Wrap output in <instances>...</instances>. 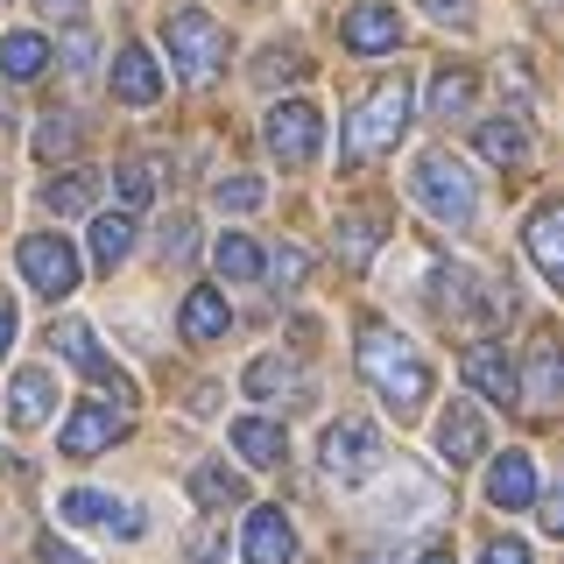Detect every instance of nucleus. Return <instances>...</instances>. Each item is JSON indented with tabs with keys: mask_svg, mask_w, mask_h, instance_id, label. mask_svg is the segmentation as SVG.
Wrapping results in <instances>:
<instances>
[{
	"mask_svg": "<svg viewBox=\"0 0 564 564\" xmlns=\"http://www.w3.org/2000/svg\"><path fill=\"white\" fill-rule=\"evenodd\" d=\"M14 269L29 275V290H43L50 304H57V296H70L78 290V247H70L64 234H29L22 247H14Z\"/></svg>",
	"mask_w": 564,
	"mask_h": 564,
	"instance_id": "423d86ee",
	"label": "nucleus"
},
{
	"mask_svg": "<svg viewBox=\"0 0 564 564\" xmlns=\"http://www.w3.org/2000/svg\"><path fill=\"white\" fill-rule=\"evenodd\" d=\"M339 43L352 50V57H388V50L402 43V14L381 8V0H367V8H352L339 22Z\"/></svg>",
	"mask_w": 564,
	"mask_h": 564,
	"instance_id": "9d476101",
	"label": "nucleus"
},
{
	"mask_svg": "<svg viewBox=\"0 0 564 564\" xmlns=\"http://www.w3.org/2000/svg\"><path fill=\"white\" fill-rule=\"evenodd\" d=\"M35 8H43V14H50V22H70V14H78V8H85V0H35Z\"/></svg>",
	"mask_w": 564,
	"mask_h": 564,
	"instance_id": "a19ab883",
	"label": "nucleus"
},
{
	"mask_svg": "<svg viewBox=\"0 0 564 564\" xmlns=\"http://www.w3.org/2000/svg\"><path fill=\"white\" fill-rule=\"evenodd\" d=\"M226 325H234V317H226V296H219V290H191V296H184V339L205 346V339H219Z\"/></svg>",
	"mask_w": 564,
	"mask_h": 564,
	"instance_id": "4be33fe9",
	"label": "nucleus"
},
{
	"mask_svg": "<svg viewBox=\"0 0 564 564\" xmlns=\"http://www.w3.org/2000/svg\"><path fill=\"white\" fill-rule=\"evenodd\" d=\"M375 247H381V219L346 212V219H339V254H346V269H367V261H375Z\"/></svg>",
	"mask_w": 564,
	"mask_h": 564,
	"instance_id": "bb28decb",
	"label": "nucleus"
},
{
	"mask_svg": "<svg viewBox=\"0 0 564 564\" xmlns=\"http://www.w3.org/2000/svg\"><path fill=\"white\" fill-rule=\"evenodd\" d=\"M466 381L480 388L487 402H522V375H516V360H508L501 346H473L466 352Z\"/></svg>",
	"mask_w": 564,
	"mask_h": 564,
	"instance_id": "dca6fc26",
	"label": "nucleus"
},
{
	"mask_svg": "<svg viewBox=\"0 0 564 564\" xmlns=\"http://www.w3.org/2000/svg\"><path fill=\"white\" fill-rule=\"evenodd\" d=\"M212 261H219V275H226V282H254V275H261V247L247 240V234H219Z\"/></svg>",
	"mask_w": 564,
	"mask_h": 564,
	"instance_id": "cd10ccee",
	"label": "nucleus"
},
{
	"mask_svg": "<svg viewBox=\"0 0 564 564\" xmlns=\"http://www.w3.org/2000/svg\"><path fill=\"white\" fill-rule=\"evenodd\" d=\"M487 501L508 508V516L536 501V458H529V452H501V458H494V466H487Z\"/></svg>",
	"mask_w": 564,
	"mask_h": 564,
	"instance_id": "4468645a",
	"label": "nucleus"
},
{
	"mask_svg": "<svg viewBox=\"0 0 564 564\" xmlns=\"http://www.w3.org/2000/svg\"><path fill=\"white\" fill-rule=\"evenodd\" d=\"M113 99H128V106H155V99H163V64H155L141 43H128L113 57Z\"/></svg>",
	"mask_w": 564,
	"mask_h": 564,
	"instance_id": "2eb2a0df",
	"label": "nucleus"
},
{
	"mask_svg": "<svg viewBox=\"0 0 564 564\" xmlns=\"http://www.w3.org/2000/svg\"><path fill=\"white\" fill-rule=\"evenodd\" d=\"M317 141H325V113H317L311 99H282L269 113V149L282 155V163H311Z\"/></svg>",
	"mask_w": 564,
	"mask_h": 564,
	"instance_id": "6e6552de",
	"label": "nucleus"
},
{
	"mask_svg": "<svg viewBox=\"0 0 564 564\" xmlns=\"http://www.w3.org/2000/svg\"><path fill=\"white\" fill-rule=\"evenodd\" d=\"M480 564H536V557H529V543H516V536H494Z\"/></svg>",
	"mask_w": 564,
	"mask_h": 564,
	"instance_id": "e433bc0d",
	"label": "nucleus"
},
{
	"mask_svg": "<svg viewBox=\"0 0 564 564\" xmlns=\"http://www.w3.org/2000/svg\"><path fill=\"white\" fill-rule=\"evenodd\" d=\"M296 70H304V57H296V50H269V57L254 64V78H261V85H275V78H296Z\"/></svg>",
	"mask_w": 564,
	"mask_h": 564,
	"instance_id": "72a5a7b5",
	"label": "nucleus"
},
{
	"mask_svg": "<svg viewBox=\"0 0 564 564\" xmlns=\"http://www.w3.org/2000/svg\"><path fill=\"white\" fill-rule=\"evenodd\" d=\"M191 494H198L205 508H234V501H247V480L234 466H219V458H205V466L191 473Z\"/></svg>",
	"mask_w": 564,
	"mask_h": 564,
	"instance_id": "393cba45",
	"label": "nucleus"
},
{
	"mask_svg": "<svg viewBox=\"0 0 564 564\" xmlns=\"http://www.w3.org/2000/svg\"><path fill=\"white\" fill-rule=\"evenodd\" d=\"M128 254H134V219L99 212V219H93V261H99V269H120Z\"/></svg>",
	"mask_w": 564,
	"mask_h": 564,
	"instance_id": "b1692460",
	"label": "nucleus"
},
{
	"mask_svg": "<svg viewBox=\"0 0 564 564\" xmlns=\"http://www.w3.org/2000/svg\"><path fill=\"white\" fill-rule=\"evenodd\" d=\"M50 402H57V381H50L43 367H22V375L8 381V423L14 431H35V423L50 416Z\"/></svg>",
	"mask_w": 564,
	"mask_h": 564,
	"instance_id": "f3484780",
	"label": "nucleus"
},
{
	"mask_svg": "<svg viewBox=\"0 0 564 564\" xmlns=\"http://www.w3.org/2000/svg\"><path fill=\"white\" fill-rule=\"evenodd\" d=\"M240 551H247V564H296V529H290V516H282V508H254V516H247Z\"/></svg>",
	"mask_w": 564,
	"mask_h": 564,
	"instance_id": "ddd939ff",
	"label": "nucleus"
},
{
	"mask_svg": "<svg viewBox=\"0 0 564 564\" xmlns=\"http://www.w3.org/2000/svg\"><path fill=\"white\" fill-rule=\"evenodd\" d=\"M234 452L247 466H282V458H290V437H282V423H269V416H240L234 423Z\"/></svg>",
	"mask_w": 564,
	"mask_h": 564,
	"instance_id": "6ab92c4d",
	"label": "nucleus"
},
{
	"mask_svg": "<svg viewBox=\"0 0 564 564\" xmlns=\"http://www.w3.org/2000/svg\"><path fill=\"white\" fill-rule=\"evenodd\" d=\"M423 14L445 29H473V0H423Z\"/></svg>",
	"mask_w": 564,
	"mask_h": 564,
	"instance_id": "f704fd0d",
	"label": "nucleus"
},
{
	"mask_svg": "<svg viewBox=\"0 0 564 564\" xmlns=\"http://www.w3.org/2000/svg\"><path fill=\"white\" fill-rule=\"evenodd\" d=\"M64 522H85V529H113V536H141L149 516H141L134 501H120V494H99V487H70L57 501Z\"/></svg>",
	"mask_w": 564,
	"mask_h": 564,
	"instance_id": "0eeeda50",
	"label": "nucleus"
},
{
	"mask_svg": "<svg viewBox=\"0 0 564 564\" xmlns=\"http://www.w3.org/2000/svg\"><path fill=\"white\" fill-rule=\"evenodd\" d=\"M43 564H85V557L70 551V543H57V536H50V543H43Z\"/></svg>",
	"mask_w": 564,
	"mask_h": 564,
	"instance_id": "79ce46f5",
	"label": "nucleus"
},
{
	"mask_svg": "<svg viewBox=\"0 0 564 564\" xmlns=\"http://www.w3.org/2000/svg\"><path fill=\"white\" fill-rule=\"evenodd\" d=\"M402 128H410V78L395 70V78H381L375 93L352 106V120H346V163H367V155L395 149Z\"/></svg>",
	"mask_w": 564,
	"mask_h": 564,
	"instance_id": "7ed1b4c3",
	"label": "nucleus"
},
{
	"mask_svg": "<svg viewBox=\"0 0 564 564\" xmlns=\"http://www.w3.org/2000/svg\"><path fill=\"white\" fill-rule=\"evenodd\" d=\"M360 375L375 381V395L395 416H416L431 402V367H423V352L395 325H360Z\"/></svg>",
	"mask_w": 564,
	"mask_h": 564,
	"instance_id": "f257e3e1",
	"label": "nucleus"
},
{
	"mask_svg": "<svg viewBox=\"0 0 564 564\" xmlns=\"http://www.w3.org/2000/svg\"><path fill=\"white\" fill-rule=\"evenodd\" d=\"M480 155H487V163H501V170L529 163V134H522V120H480Z\"/></svg>",
	"mask_w": 564,
	"mask_h": 564,
	"instance_id": "5701e85b",
	"label": "nucleus"
},
{
	"mask_svg": "<svg viewBox=\"0 0 564 564\" xmlns=\"http://www.w3.org/2000/svg\"><path fill=\"white\" fill-rule=\"evenodd\" d=\"M360 564H388V557H360Z\"/></svg>",
	"mask_w": 564,
	"mask_h": 564,
	"instance_id": "c03bdc74",
	"label": "nucleus"
},
{
	"mask_svg": "<svg viewBox=\"0 0 564 564\" xmlns=\"http://www.w3.org/2000/svg\"><path fill=\"white\" fill-rule=\"evenodd\" d=\"M191 254V219H170V234H163V261H184Z\"/></svg>",
	"mask_w": 564,
	"mask_h": 564,
	"instance_id": "58836bf2",
	"label": "nucleus"
},
{
	"mask_svg": "<svg viewBox=\"0 0 564 564\" xmlns=\"http://www.w3.org/2000/svg\"><path fill=\"white\" fill-rule=\"evenodd\" d=\"M240 388H247L254 402H269V395H282V388H296V367L282 360V352H261V360L240 375Z\"/></svg>",
	"mask_w": 564,
	"mask_h": 564,
	"instance_id": "c85d7f7f",
	"label": "nucleus"
},
{
	"mask_svg": "<svg viewBox=\"0 0 564 564\" xmlns=\"http://www.w3.org/2000/svg\"><path fill=\"white\" fill-rule=\"evenodd\" d=\"M381 466H388V445H381V431H375V423L346 416V423H332V431H325V473H332L339 487L375 480Z\"/></svg>",
	"mask_w": 564,
	"mask_h": 564,
	"instance_id": "39448f33",
	"label": "nucleus"
},
{
	"mask_svg": "<svg viewBox=\"0 0 564 564\" xmlns=\"http://www.w3.org/2000/svg\"><path fill=\"white\" fill-rule=\"evenodd\" d=\"M163 43H170V64L184 70L191 85H212L226 70V29L212 22L205 8H176L163 22Z\"/></svg>",
	"mask_w": 564,
	"mask_h": 564,
	"instance_id": "20e7f679",
	"label": "nucleus"
},
{
	"mask_svg": "<svg viewBox=\"0 0 564 564\" xmlns=\"http://www.w3.org/2000/svg\"><path fill=\"white\" fill-rule=\"evenodd\" d=\"M410 198H416L423 212H431L437 226H473V212H480L473 170L458 163V155H445V149L416 155V170H410Z\"/></svg>",
	"mask_w": 564,
	"mask_h": 564,
	"instance_id": "f03ea898",
	"label": "nucleus"
},
{
	"mask_svg": "<svg viewBox=\"0 0 564 564\" xmlns=\"http://www.w3.org/2000/svg\"><path fill=\"white\" fill-rule=\"evenodd\" d=\"M120 431H128V416H120L113 402H78L57 445H64V458H93V452H106V445H113Z\"/></svg>",
	"mask_w": 564,
	"mask_h": 564,
	"instance_id": "9b49d317",
	"label": "nucleus"
},
{
	"mask_svg": "<svg viewBox=\"0 0 564 564\" xmlns=\"http://www.w3.org/2000/svg\"><path fill=\"white\" fill-rule=\"evenodd\" d=\"M113 198H120V219H134V212L155 198V170L149 163H120L113 170Z\"/></svg>",
	"mask_w": 564,
	"mask_h": 564,
	"instance_id": "c756f323",
	"label": "nucleus"
},
{
	"mask_svg": "<svg viewBox=\"0 0 564 564\" xmlns=\"http://www.w3.org/2000/svg\"><path fill=\"white\" fill-rule=\"evenodd\" d=\"M64 64H70V70H93V35H85V29L64 35Z\"/></svg>",
	"mask_w": 564,
	"mask_h": 564,
	"instance_id": "4c0bfd02",
	"label": "nucleus"
},
{
	"mask_svg": "<svg viewBox=\"0 0 564 564\" xmlns=\"http://www.w3.org/2000/svg\"><path fill=\"white\" fill-rule=\"evenodd\" d=\"M529 402H536V410L557 402V346L551 339H536V360H529Z\"/></svg>",
	"mask_w": 564,
	"mask_h": 564,
	"instance_id": "7c9ffc66",
	"label": "nucleus"
},
{
	"mask_svg": "<svg viewBox=\"0 0 564 564\" xmlns=\"http://www.w3.org/2000/svg\"><path fill=\"white\" fill-rule=\"evenodd\" d=\"M261 198H269L261 176H219V184H212V205H219V212H254Z\"/></svg>",
	"mask_w": 564,
	"mask_h": 564,
	"instance_id": "473e14b6",
	"label": "nucleus"
},
{
	"mask_svg": "<svg viewBox=\"0 0 564 564\" xmlns=\"http://www.w3.org/2000/svg\"><path fill=\"white\" fill-rule=\"evenodd\" d=\"M261 269H275V282H282V290H296V282H304V247H282L275 261H261Z\"/></svg>",
	"mask_w": 564,
	"mask_h": 564,
	"instance_id": "c9c22d12",
	"label": "nucleus"
},
{
	"mask_svg": "<svg viewBox=\"0 0 564 564\" xmlns=\"http://www.w3.org/2000/svg\"><path fill=\"white\" fill-rule=\"evenodd\" d=\"M14 325H22V317H14V296H0V352L14 346Z\"/></svg>",
	"mask_w": 564,
	"mask_h": 564,
	"instance_id": "ea45409f",
	"label": "nucleus"
},
{
	"mask_svg": "<svg viewBox=\"0 0 564 564\" xmlns=\"http://www.w3.org/2000/svg\"><path fill=\"white\" fill-rule=\"evenodd\" d=\"M78 149V120L70 113H50L43 128H35V155H43V163H57V155H70Z\"/></svg>",
	"mask_w": 564,
	"mask_h": 564,
	"instance_id": "2f4dec72",
	"label": "nucleus"
},
{
	"mask_svg": "<svg viewBox=\"0 0 564 564\" xmlns=\"http://www.w3.org/2000/svg\"><path fill=\"white\" fill-rule=\"evenodd\" d=\"M466 113H473V70L445 64L431 78V120H466Z\"/></svg>",
	"mask_w": 564,
	"mask_h": 564,
	"instance_id": "412c9836",
	"label": "nucleus"
},
{
	"mask_svg": "<svg viewBox=\"0 0 564 564\" xmlns=\"http://www.w3.org/2000/svg\"><path fill=\"white\" fill-rule=\"evenodd\" d=\"M487 452V423L473 402H445V416H437V458L458 473V466H473V458Z\"/></svg>",
	"mask_w": 564,
	"mask_h": 564,
	"instance_id": "f8f14e48",
	"label": "nucleus"
},
{
	"mask_svg": "<svg viewBox=\"0 0 564 564\" xmlns=\"http://www.w3.org/2000/svg\"><path fill=\"white\" fill-rule=\"evenodd\" d=\"M93 198H99V176H93V170H70V176H50V184H43V205L57 212V219L85 212Z\"/></svg>",
	"mask_w": 564,
	"mask_h": 564,
	"instance_id": "a878e982",
	"label": "nucleus"
},
{
	"mask_svg": "<svg viewBox=\"0 0 564 564\" xmlns=\"http://www.w3.org/2000/svg\"><path fill=\"white\" fill-rule=\"evenodd\" d=\"M423 564H458V557H452V551H431V557H423Z\"/></svg>",
	"mask_w": 564,
	"mask_h": 564,
	"instance_id": "37998d69",
	"label": "nucleus"
},
{
	"mask_svg": "<svg viewBox=\"0 0 564 564\" xmlns=\"http://www.w3.org/2000/svg\"><path fill=\"white\" fill-rule=\"evenodd\" d=\"M43 64H50V43L35 29L0 35V78H43Z\"/></svg>",
	"mask_w": 564,
	"mask_h": 564,
	"instance_id": "aec40b11",
	"label": "nucleus"
},
{
	"mask_svg": "<svg viewBox=\"0 0 564 564\" xmlns=\"http://www.w3.org/2000/svg\"><path fill=\"white\" fill-rule=\"evenodd\" d=\"M522 240H529V254H536L543 282H564V205H536Z\"/></svg>",
	"mask_w": 564,
	"mask_h": 564,
	"instance_id": "a211bd4d",
	"label": "nucleus"
},
{
	"mask_svg": "<svg viewBox=\"0 0 564 564\" xmlns=\"http://www.w3.org/2000/svg\"><path fill=\"white\" fill-rule=\"evenodd\" d=\"M50 346H57L64 360L78 367V375H93L99 388H113V395L128 402V375H120V367H113V360H106V352H99V339H93V325H85V317H64V325L50 332Z\"/></svg>",
	"mask_w": 564,
	"mask_h": 564,
	"instance_id": "1a4fd4ad",
	"label": "nucleus"
}]
</instances>
